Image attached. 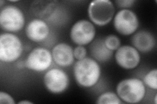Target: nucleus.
<instances>
[{"label": "nucleus", "mask_w": 157, "mask_h": 104, "mask_svg": "<svg viewBox=\"0 0 157 104\" xmlns=\"http://www.w3.org/2000/svg\"><path fill=\"white\" fill-rule=\"evenodd\" d=\"M73 76L76 83L83 88L95 86L101 77V67L96 60L85 57L77 61L73 66Z\"/></svg>", "instance_id": "nucleus-1"}, {"label": "nucleus", "mask_w": 157, "mask_h": 104, "mask_svg": "<svg viewBox=\"0 0 157 104\" xmlns=\"http://www.w3.org/2000/svg\"><path fill=\"white\" fill-rule=\"evenodd\" d=\"M116 91L122 102L128 103H140L146 95L144 83L136 77L127 78L121 81L117 86Z\"/></svg>", "instance_id": "nucleus-2"}, {"label": "nucleus", "mask_w": 157, "mask_h": 104, "mask_svg": "<svg viewBox=\"0 0 157 104\" xmlns=\"http://www.w3.org/2000/svg\"><path fill=\"white\" fill-rule=\"evenodd\" d=\"M23 53V44L15 34L3 33L0 35V60L3 63H13Z\"/></svg>", "instance_id": "nucleus-3"}, {"label": "nucleus", "mask_w": 157, "mask_h": 104, "mask_svg": "<svg viewBox=\"0 0 157 104\" xmlns=\"http://www.w3.org/2000/svg\"><path fill=\"white\" fill-rule=\"evenodd\" d=\"M115 8L109 0H94L88 7V15L93 24L104 26L114 18Z\"/></svg>", "instance_id": "nucleus-4"}, {"label": "nucleus", "mask_w": 157, "mask_h": 104, "mask_svg": "<svg viewBox=\"0 0 157 104\" xmlns=\"http://www.w3.org/2000/svg\"><path fill=\"white\" fill-rule=\"evenodd\" d=\"M25 25V16L22 10L17 6L9 5L5 6L0 13V26L6 33L20 31Z\"/></svg>", "instance_id": "nucleus-5"}, {"label": "nucleus", "mask_w": 157, "mask_h": 104, "mask_svg": "<svg viewBox=\"0 0 157 104\" xmlns=\"http://www.w3.org/2000/svg\"><path fill=\"white\" fill-rule=\"evenodd\" d=\"M113 26L121 35L129 36L134 34L140 26L137 14L130 9H121L114 16Z\"/></svg>", "instance_id": "nucleus-6"}, {"label": "nucleus", "mask_w": 157, "mask_h": 104, "mask_svg": "<svg viewBox=\"0 0 157 104\" xmlns=\"http://www.w3.org/2000/svg\"><path fill=\"white\" fill-rule=\"evenodd\" d=\"M52 53L48 49L37 47L29 52L25 61V67L33 72L47 70L52 63Z\"/></svg>", "instance_id": "nucleus-7"}, {"label": "nucleus", "mask_w": 157, "mask_h": 104, "mask_svg": "<svg viewBox=\"0 0 157 104\" xmlns=\"http://www.w3.org/2000/svg\"><path fill=\"white\" fill-rule=\"evenodd\" d=\"M43 83L48 92L58 95L67 90L70 85V77L62 69L54 68L45 74Z\"/></svg>", "instance_id": "nucleus-8"}, {"label": "nucleus", "mask_w": 157, "mask_h": 104, "mask_svg": "<svg viewBox=\"0 0 157 104\" xmlns=\"http://www.w3.org/2000/svg\"><path fill=\"white\" fill-rule=\"evenodd\" d=\"M70 36L71 41L77 46L90 44L96 36L94 25L87 20H80L73 25Z\"/></svg>", "instance_id": "nucleus-9"}, {"label": "nucleus", "mask_w": 157, "mask_h": 104, "mask_svg": "<svg viewBox=\"0 0 157 104\" xmlns=\"http://www.w3.org/2000/svg\"><path fill=\"white\" fill-rule=\"evenodd\" d=\"M115 61L121 68L124 70H133L139 65L141 61L140 52L132 46L124 45L116 50Z\"/></svg>", "instance_id": "nucleus-10"}, {"label": "nucleus", "mask_w": 157, "mask_h": 104, "mask_svg": "<svg viewBox=\"0 0 157 104\" xmlns=\"http://www.w3.org/2000/svg\"><path fill=\"white\" fill-rule=\"evenodd\" d=\"M25 33L29 40L34 42H41L48 37L50 28L44 20L34 18L28 23Z\"/></svg>", "instance_id": "nucleus-11"}, {"label": "nucleus", "mask_w": 157, "mask_h": 104, "mask_svg": "<svg viewBox=\"0 0 157 104\" xmlns=\"http://www.w3.org/2000/svg\"><path fill=\"white\" fill-rule=\"evenodd\" d=\"M53 61L60 67H68L73 64L75 57L73 49L68 44L61 42L57 44L52 49Z\"/></svg>", "instance_id": "nucleus-12"}, {"label": "nucleus", "mask_w": 157, "mask_h": 104, "mask_svg": "<svg viewBox=\"0 0 157 104\" xmlns=\"http://www.w3.org/2000/svg\"><path fill=\"white\" fill-rule=\"evenodd\" d=\"M132 46L141 53H149L156 46V38L150 31L141 30L136 32L132 38Z\"/></svg>", "instance_id": "nucleus-13"}, {"label": "nucleus", "mask_w": 157, "mask_h": 104, "mask_svg": "<svg viewBox=\"0 0 157 104\" xmlns=\"http://www.w3.org/2000/svg\"><path fill=\"white\" fill-rule=\"evenodd\" d=\"M89 51L92 58L98 63H106L113 56V52L109 50L104 44V39L98 38L92 42Z\"/></svg>", "instance_id": "nucleus-14"}, {"label": "nucleus", "mask_w": 157, "mask_h": 104, "mask_svg": "<svg viewBox=\"0 0 157 104\" xmlns=\"http://www.w3.org/2000/svg\"><path fill=\"white\" fill-rule=\"evenodd\" d=\"M57 2L55 1H37L33 2L31 6L32 13L39 19H47L52 17L55 13Z\"/></svg>", "instance_id": "nucleus-15"}, {"label": "nucleus", "mask_w": 157, "mask_h": 104, "mask_svg": "<svg viewBox=\"0 0 157 104\" xmlns=\"http://www.w3.org/2000/svg\"><path fill=\"white\" fill-rule=\"evenodd\" d=\"M123 103L117 94L112 91H107L101 93L98 97L96 103L98 104H122Z\"/></svg>", "instance_id": "nucleus-16"}, {"label": "nucleus", "mask_w": 157, "mask_h": 104, "mask_svg": "<svg viewBox=\"0 0 157 104\" xmlns=\"http://www.w3.org/2000/svg\"><path fill=\"white\" fill-rule=\"evenodd\" d=\"M143 82L145 85L153 90H157V70L153 69L147 72L144 77Z\"/></svg>", "instance_id": "nucleus-17"}, {"label": "nucleus", "mask_w": 157, "mask_h": 104, "mask_svg": "<svg viewBox=\"0 0 157 104\" xmlns=\"http://www.w3.org/2000/svg\"><path fill=\"white\" fill-rule=\"evenodd\" d=\"M104 41L105 46L112 52L117 50L121 46V41L120 38L119 37L113 34L106 36Z\"/></svg>", "instance_id": "nucleus-18"}, {"label": "nucleus", "mask_w": 157, "mask_h": 104, "mask_svg": "<svg viewBox=\"0 0 157 104\" xmlns=\"http://www.w3.org/2000/svg\"><path fill=\"white\" fill-rule=\"evenodd\" d=\"M86 49L84 46H77L73 49V56L77 61L82 60L86 57Z\"/></svg>", "instance_id": "nucleus-19"}, {"label": "nucleus", "mask_w": 157, "mask_h": 104, "mask_svg": "<svg viewBox=\"0 0 157 104\" xmlns=\"http://www.w3.org/2000/svg\"><path fill=\"white\" fill-rule=\"evenodd\" d=\"M0 103L4 104H15V101L14 98L6 92H0Z\"/></svg>", "instance_id": "nucleus-20"}, {"label": "nucleus", "mask_w": 157, "mask_h": 104, "mask_svg": "<svg viewBox=\"0 0 157 104\" xmlns=\"http://www.w3.org/2000/svg\"><path fill=\"white\" fill-rule=\"evenodd\" d=\"M135 0H117L115 1V4L118 7L122 8V9H128L134 5Z\"/></svg>", "instance_id": "nucleus-21"}, {"label": "nucleus", "mask_w": 157, "mask_h": 104, "mask_svg": "<svg viewBox=\"0 0 157 104\" xmlns=\"http://www.w3.org/2000/svg\"><path fill=\"white\" fill-rule=\"evenodd\" d=\"M18 104H32L33 102L28 101V100H22V101L18 102Z\"/></svg>", "instance_id": "nucleus-22"}, {"label": "nucleus", "mask_w": 157, "mask_h": 104, "mask_svg": "<svg viewBox=\"0 0 157 104\" xmlns=\"http://www.w3.org/2000/svg\"><path fill=\"white\" fill-rule=\"evenodd\" d=\"M156 98H157V95H156L155 96V104L157 103V99H156Z\"/></svg>", "instance_id": "nucleus-23"}]
</instances>
